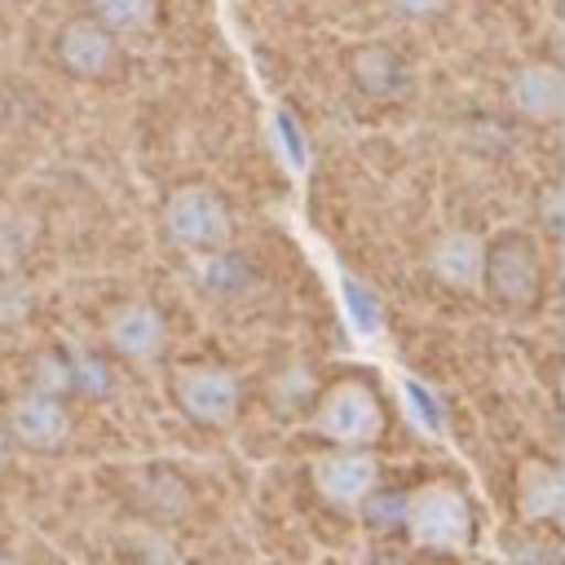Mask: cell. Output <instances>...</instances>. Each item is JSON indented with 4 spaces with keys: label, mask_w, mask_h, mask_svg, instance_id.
<instances>
[{
    "label": "cell",
    "mask_w": 565,
    "mask_h": 565,
    "mask_svg": "<svg viewBox=\"0 0 565 565\" xmlns=\"http://www.w3.org/2000/svg\"><path fill=\"white\" fill-rule=\"evenodd\" d=\"M159 234L172 252L199 260L225 243H234V207L207 181H181L159 203Z\"/></svg>",
    "instance_id": "1"
},
{
    "label": "cell",
    "mask_w": 565,
    "mask_h": 565,
    "mask_svg": "<svg viewBox=\"0 0 565 565\" xmlns=\"http://www.w3.org/2000/svg\"><path fill=\"white\" fill-rule=\"evenodd\" d=\"M402 534L428 552H459L477 539V508L459 481H446V477L424 481V486L406 490Z\"/></svg>",
    "instance_id": "2"
},
{
    "label": "cell",
    "mask_w": 565,
    "mask_h": 565,
    "mask_svg": "<svg viewBox=\"0 0 565 565\" xmlns=\"http://www.w3.org/2000/svg\"><path fill=\"white\" fill-rule=\"evenodd\" d=\"M543 256H539V238L521 225H508L499 234L486 238V265H481V287L490 291L494 305L512 309V313H530L543 300Z\"/></svg>",
    "instance_id": "3"
},
{
    "label": "cell",
    "mask_w": 565,
    "mask_h": 565,
    "mask_svg": "<svg viewBox=\"0 0 565 565\" xmlns=\"http://www.w3.org/2000/svg\"><path fill=\"white\" fill-rule=\"evenodd\" d=\"M172 406L199 428H230L243 411V380L225 362H181L168 375Z\"/></svg>",
    "instance_id": "4"
},
{
    "label": "cell",
    "mask_w": 565,
    "mask_h": 565,
    "mask_svg": "<svg viewBox=\"0 0 565 565\" xmlns=\"http://www.w3.org/2000/svg\"><path fill=\"white\" fill-rule=\"evenodd\" d=\"M313 433L327 441V446H375L380 437H384V424H388V415H384V402H380V393L366 384V380H335L322 397H318V406H313Z\"/></svg>",
    "instance_id": "5"
},
{
    "label": "cell",
    "mask_w": 565,
    "mask_h": 565,
    "mask_svg": "<svg viewBox=\"0 0 565 565\" xmlns=\"http://www.w3.org/2000/svg\"><path fill=\"white\" fill-rule=\"evenodd\" d=\"M53 62L66 79H84V84H102L110 75H119L124 66V40H115L102 22H93L88 13H75L57 26L53 35Z\"/></svg>",
    "instance_id": "6"
},
{
    "label": "cell",
    "mask_w": 565,
    "mask_h": 565,
    "mask_svg": "<svg viewBox=\"0 0 565 565\" xmlns=\"http://www.w3.org/2000/svg\"><path fill=\"white\" fill-rule=\"evenodd\" d=\"M4 428L13 437L18 450L26 455H53L71 441V402L66 397H53V393H35V388H22L9 406H4Z\"/></svg>",
    "instance_id": "7"
},
{
    "label": "cell",
    "mask_w": 565,
    "mask_h": 565,
    "mask_svg": "<svg viewBox=\"0 0 565 565\" xmlns=\"http://www.w3.org/2000/svg\"><path fill=\"white\" fill-rule=\"evenodd\" d=\"M106 349L115 362H132V366H154L168 353V318L154 300H124L106 313Z\"/></svg>",
    "instance_id": "8"
},
{
    "label": "cell",
    "mask_w": 565,
    "mask_h": 565,
    "mask_svg": "<svg viewBox=\"0 0 565 565\" xmlns=\"http://www.w3.org/2000/svg\"><path fill=\"white\" fill-rule=\"evenodd\" d=\"M309 481H313V490L327 508L353 512L371 494V486L380 481V459L366 446H331V450L313 455Z\"/></svg>",
    "instance_id": "9"
},
{
    "label": "cell",
    "mask_w": 565,
    "mask_h": 565,
    "mask_svg": "<svg viewBox=\"0 0 565 565\" xmlns=\"http://www.w3.org/2000/svg\"><path fill=\"white\" fill-rule=\"evenodd\" d=\"M344 75H349V88L366 102H402L411 97L415 88V66L411 57L388 44V40H366L349 53L344 62Z\"/></svg>",
    "instance_id": "10"
},
{
    "label": "cell",
    "mask_w": 565,
    "mask_h": 565,
    "mask_svg": "<svg viewBox=\"0 0 565 565\" xmlns=\"http://www.w3.org/2000/svg\"><path fill=\"white\" fill-rule=\"evenodd\" d=\"M503 102L525 124H556L561 110H565V75H561V66L543 62V57L521 62L503 84Z\"/></svg>",
    "instance_id": "11"
},
{
    "label": "cell",
    "mask_w": 565,
    "mask_h": 565,
    "mask_svg": "<svg viewBox=\"0 0 565 565\" xmlns=\"http://www.w3.org/2000/svg\"><path fill=\"white\" fill-rule=\"evenodd\" d=\"M486 265V238L468 225H450L428 243V269L446 291H477Z\"/></svg>",
    "instance_id": "12"
},
{
    "label": "cell",
    "mask_w": 565,
    "mask_h": 565,
    "mask_svg": "<svg viewBox=\"0 0 565 565\" xmlns=\"http://www.w3.org/2000/svg\"><path fill=\"white\" fill-rule=\"evenodd\" d=\"M516 516L556 530L565 516V472L552 459H525L516 472Z\"/></svg>",
    "instance_id": "13"
},
{
    "label": "cell",
    "mask_w": 565,
    "mask_h": 565,
    "mask_svg": "<svg viewBox=\"0 0 565 565\" xmlns=\"http://www.w3.org/2000/svg\"><path fill=\"white\" fill-rule=\"evenodd\" d=\"M194 282L212 300H243V296L256 291L260 269H256L252 256H243L234 243H225V247H216V252L194 260Z\"/></svg>",
    "instance_id": "14"
},
{
    "label": "cell",
    "mask_w": 565,
    "mask_h": 565,
    "mask_svg": "<svg viewBox=\"0 0 565 565\" xmlns=\"http://www.w3.org/2000/svg\"><path fill=\"white\" fill-rule=\"evenodd\" d=\"M88 18L102 22L115 40H137L154 31L159 0H88Z\"/></svg>",
    "instance_id": "15"
},
{
    "label": "cell",
    "mask_w": 565,
    "mask_h": 565,
    "mask_svg": "<svg viewBox=\"0 0 565 565\" xmlns=\"http://www.w3.org/2000/svg\"><path fill=\"white\" fill-rule=\"evenodd\" d=\"M71 353V397H88V402H106L115 393V358L110 353H93V349H75Z\"/></svg>",
    "instance_id": "16"
},
{
    "label": "cell",
    "mask_w": 565,
    "mask_h": 565,
    "mask_svg": "<svg viewBox=\"0 0 565 565\" xmlns=\"http://www.w3.org/2000/svg\"><path fill=\"white\" fill-rule=\"evenodd\" d=\"M353 512H358V521L366 525V534H375V539L402 534V525H406V490H402V486H384V481H375L371 494H366Z\"/></svg>",
    "instance_id": "17"
},
{
    "label": "cell",
    "mask_w": 565,
    "mask_h": 565,
    "mask_svg": "<svg viewBox=\"0 0 565 565\" xmlns=\"http://www.w3.org/2000/svg\"><path fill=\"white\" fill-rule=\"evenodd\" d=\"M503 561L508 565H561V539L547 525H516L503 534Z\"/></svg>",
    "instance_id": "18"
},
{
    "label": "cell",
    "mask_w": 565,
    "mask_h": 565,
    "mask_svg": "<svg viewBox=\"0 0 565 565\" xmlns=\"http://www.w3.org/2000/svg\"><path fill=\"white\" fill-rule=\"evenodd\" d=\"M26 388H35V393H53V397H66V402H71V353H66V344L40 349V353L31 358Z\"/></svg>",
    "instance_id": "19"
},
{
    "label": "cell",
    "mask_w": 565,
    "mask_h": 565,
    "mask_svg": "<svg viewBox=\"0 0 565 565\" xmlns=\"http://www.w3.org/2000/svg\"><path fill=\"white\" fill-rule=\"evenodd\" d=\"M530 221H534V238L561 243V234H565V185L561 181H543L539 185Z\"/></svg>",
    "instance_id": "20"
},
{
    "label": "cell",
    "mask_w": 565,
    "mask_h": 565,
    "mask_svg": "<svg viewBox=\"0 0 565 565\" xmlns=\"http://www.w3.org/2000/svg\"><path fill=\"white\" fill-rule=\"evenodd\" d=\"M26 247H31V221L22 212H13V207L0 203V274L18 269L22 256H26Z\"/></svg>",
    "instance_id": "21"
},
{
    "label": "cell",
    "mask_w": 565,
    "mask_h": 565,
    "mask_svg": "<svg viewBox=\"0 0 565 565\" xmlns=\"http://www.w3.org/2000/svg\"><path fill=\"white\" fill-rule=\"evenodd\" d=\"M318 397V384H313V375H309V366H300V362H291V366H282V375L274 380V402H278V411H300V406H309Z\"/></svg>",
    "instance_id": "22"
},
{
    "label": "cell",
    "mask_w": 565,
    "mask_h": 565,
    "mask_svg": "<svg viewBox=\"0 0 565 565\" xmlns=\"http://www.w3.org/2000/svg\"><path fill=\"white\" fill-rule=\"evenodd\" d=\"M384 9H388L393 18H402V22H428V18L446 13L450 0H384Z\"/></svg>",
    "instance_id": "23"
},
{
    "label": "cell",
    "mask_w": 565,
    "mask_h": 565,
    "mask_svg": "<svg viewBox=\"0 0 565 565\" xmlns=\"http://www.w3.org/2000/svg\"><path fill=\"white\" fill-rule=\"evenodd\" d=\"M13 459H18V446H13V437H9V428H4V419H0V472H4Z\"/></svg>",
    "instance_id": "24"
},
{
    "label": "cell",
    "mask_w": 565,
    "mask_h": 565,
    "mask_svg": "<svg viewBox=\"0 0 565 565\" xmlns=\"http://www.w3.org/2000/svg\"><path fill=\"white\" fill-rule=\"evenodd\" d=\"M0 565H22V556H18V547H9V543H0Z\"/></svg>",
    "instance_id": "25"
},
{
    "label": "cell",
    "mask_w": 565,
    "mask_h": 565,
    "mask_svg": "<svg viewBox=\"0 0 565 565\" xmlns=\"http://www.w3.org/2000/svg\"><path fill=\"white\" fill-rule=\"evenodd\" d=\"M194 565H230V561H194Z\"/></svg>",
    "instance_id": "26"
}]
</instances>
